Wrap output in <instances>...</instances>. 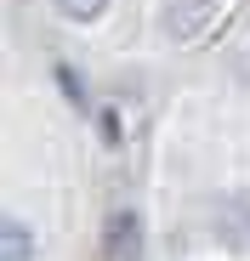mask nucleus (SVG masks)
I'll list each match as a JSON object with an SVG mask.
<instances>
[{"instance_id":"obj_2","label":"nucleus","mask_w":250,"mask_h":261,"mask_svg":"<svg viewBox=\"0 0 250 261\" xmlns=\"http://www.w3.org/2000/svg\"><path fill=\"white\" fill-rule=\"evenodd\" d=\"M211 17V0H177L171 6V34H199Z\"/></svg>"},{"instance_id":"obj_1","label":"nucleus","mask_w":250,"mask_h":261,"mask_svg":"<svg viewBox=\"0 0 250 261\" xmlns=\"http://www.w3.org/2000/svg\"><path fill=\"white\" fill-rule=\"evenodd\" d=\"M0 261H34V233L23 222H6L0 227Z\"/></svg>"},{"instance_id":"obj_4","label":"nucleus","mask_w":250,"mask_h":261,"mask_svg":"<svg viewBox=\"0 0 250 261\" xmlns=\"http://www.w3.org/2000/svg\"><path fill=\"white\" fill-rule=\"evenodd\" d=\"M131 233H137V216L119 210V216H114V255H119V261L131 255Z\"/></svg>"},{"instance_id":"obj_3","label":"nucleus","mask_w":250,"mask_h":261,"mask_svg":"<svg viewBox=\"0 0 250 261\" xmlns=\"http://www.w3.org/2000/svg\"><path fill=\"white\" fill-rule=\"evenodd\" d=\"M52 6H57L63 17H74V23H97V17L108 12V0H52Z\"/></svg>"}]
</instances>
